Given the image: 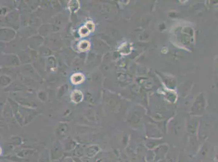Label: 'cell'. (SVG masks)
<instances>
[{
  "label": "cell",
  "instance_id": "cell-1",
  "mask_svg": "<svg viewBox=\"0 0 218 162\" xmlns=\"http://www.w3.org/2000/svg\"><path fill=\"white\" fill-rule=\"evenodd\" d=\"M71 97L74 102L79 103L82 101L83 99V94L81 91L76 90L72 92Z\"/></svg>",
  "mask_w": 218,
  "mask_h": 162
},
{
  "label": "cell",
  "instance_id": "cell-2",
  "mask_svg": "<svg viewBox=\"0 0 218 162\" xmlns=\"http://www.w3.org/2000/svg\"><path fill=\"white\" fill-rule=\"evenodd\" d=\"M68 7L69 8L71 12L75 13L79 9V2L77 0L69 1V2L68 3Z\"/></svg>",
  "mask_w": 218,
  "mask_h": 162
},
{
  "label": "cell",
  "instance_id": "cell-3",
  "mask_svg": "<svg viewBox=\"0 0 218 162\" xmlns=\"http://www.w3.org/2000/svg\"><path fill=\"white\" fill-rule=\"evenodd\" d=\"M84 80V76L82 73H75L71 77V81L73 83L75 84L80 83Z\"/></svg>",
  "mask_w": 218,
  "mask_h": 162
},
{
  "label": "cell",
  "instance_id": "cell-4",
  "mask_svg": "<svg viewBox=\"0 0 218 162\" xmlns=\"http://www.w3.org/2000/svg\"><path fill=\"white\" fill-rule=\"evenodd\" d=\"M90 43L87 40H82L80 42L78 49L81 51H85L90 48Z\"/></svg>",
  "mask_w": 218,
  "mask_h": 162
},
{
  "label": "cell",
  "instance_id": "cell-5",
  "mask_svg": "<svg viewBox=\"0 0 218 162\" xmlns=\"http://www.w3.org/2000/svg\"><path fill=\"white\" fill-rule=\"evenodd\" d=\"M90 31L88 29V28L84 25L82 27V28L79 29L80 35L82 37H85L88 35L90 34Z\"/></svg>",
  "mask_w": 218,
  "mask_h": 162
},
{
  "label": "cell",
  "instance_id": "cell-6",
  "mask_svg": "<svg viewBox=\"0 0 218 162\" xmlns=\"http://www.w3.org/2000/svg\"><path fill=\"white\" fill-rule=\"evenodd\" d=\"M85 25L88 28V29L90 31V32H91V31H94L95 25H94V24H93L92 22L89 21V22H87Z\"/></svg>",
  "mask_w": 218,
  "mask_h": 162
}]
</instances>
